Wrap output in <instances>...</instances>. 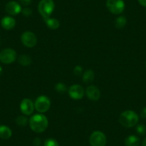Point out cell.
Returning <instances> with one entry per match:
<instances>
[{
    "instance_id": "5",
    "label": "cell",
    "mask_w": 146,
    "mask_h": 146,
    "mask_svg": "<svg viewBox=\"0 0 146 146\" xmlns=\"http://www.w3.org/2000/svg\"><path fill=\"white\" fill-rule=\"evenodd\" d=\"M106 143V136L100 131L93 132L90 137V143L91 146H105Z\"/></svg>"
},
{
    "instance_id": "4",
    "label": "cell",
    "mask_w": 146,
    "mask_h": 146,
    "mask_svg": "<svg viewBox=\"0 0 146 146\" xmlns=\"http://www.w3.org/2000/svg\"><path fill=\"white\" fill-rule=\"evenodd\" d=\"M106 7L111 13L119 15L124 10L125 2L123 0H107Z\"/></svg>"
},
{
    "instance_id": "12",
    "label": "cell",
    "mask_w": 146,
    "mask_h": 146,
    "mask_svg": "<svg viewBox=\"0 0 146 146\" xmlns=\"http://www.w3.org/2000/svg\"><path fill=\"white\" fill-rule=\"evenodd\" d=\"M86 95L90 100L97 101L100 98V92L95 86H89L86 89Z\"/></svg>"
},
{
    "instance_id": "20",
    "label": "cell",
    "mask_w": 146,
    "mask_h": 146,
    "mask_svg": "<svg viewBox=\"0 0 146 146\" xmlns=\"http://www.w3.org/2000/svg\"><path fill=\"white\" fill-rule=\"evenodd\" d=\"M16 123L19 126H25L27 123V118L24 116H18L15 120Z\"/></svg>"
},
{
    "instance_id": "29",
    "label": "cell",
    "mask_w": 146,
    "mask_h": 146,
    "mask_svg": "<svg viewBox=\"0 0 146 146\" xmlns=\"http://www.w3.org/2000/svg\"><path fill=\"white\" fill-rule=\"evenodd\" d=\"M34 143H35V145H38L40 144V140L39 138H36L35 140V142H34Z\"/></svg>"
},
{
    "instance_id": "14",
    "label": "cell",
    "mask_w": 146,
    "mask_h": 146,
    "mask_svg": "<svg viewBox=\"0 0 146 146\" xmlns=\"http://www.w3.org/2000/svg\"><path fill=\"white\" fill-rule=\"evenodd\" d=\"M12 130L9 127L5 125H0V137L5 140L10 138L12 136Z\"/></svg>"
},
{
    "instance_id": "7",
    "label": "cell",
    "mask_w": 146,
    "mask_h": 146,
    "mask_svg": "<svg viewBox=\"0 0 146 146\" xmlns=\"http://www.w3.org/2000/svg\"><path fill=\"white\" fill-rule=\"evenodd\" d=\"M17 53L13 49L7 48L0 52V61L4 64H11L16 60Z\"/></svg>"
},
{
    "instance_id": "27",
    "label": "cell",
    "mask_w": 146,
    "mask_h": 146,
    "mask_svg": "<svg viewBox=\"0 0 146 146\" xmlns=\"http://www.w3.org/2000/svg\"><path fill=\"white\" fill-rule=\"evenodd\" d=\"M140 115H141V117H143V118H146V107L142 110L141 114Z\"/></svg>"
},
{
    "instance_id": "17",
    "label": "cell",
    "mask_w": 146,
    "mask_h": 146,
    "mask_svg": "<svg viewBox=\"0 0 146 146\" xmlns=\"http://www.w3.org/2000/svg\"><path fill=\"white\" fill-rule=\"evenodd\" d=\"M94 78H95V75H94L93 71L90 70H88L87 71H85V73L83 74L82 80L85 83H90V82L93 81Z\"/></svg>"
},
{
    "instance_id": "25",
    "label": "cell",
    "mask_w": 146,
    "mask_h": 146,
    "mask_svg": "<svg viewBox=\"0 0 146 146\" xmlns=\"http://www.w3.org/2000/svg\"><path fill=\"white\" fill-rule=\"evenodd\" d=\"M82 72V69L80 66H77V67H75V69H74V72H75V74L76 75H81Z\"/></svg>"
},
{
    "instance_id": "8",
    "label": "cell",
    "mask_w": 146,
    "mask_h": 146,
    "mask_svg": "<svg viewBox=\"0 0 146 146\" xmlns=\"http://www.w3.org/2000/svg\"><path fill=\"white\" fill-rule=\"evenodd\" d=\"M21 40L24 45L27 47H35L37 42L35 34L29 31H27L22 34V36H21Z\"/></svg>"
},
{
    "instance_id": "10",
    "label": "cell",
    "mask_w": 146,
    "mask_h": 146,
    "mask_svg": "<svg viewBox=\"0 0 146 146\" xmlns=\"http://www.w3.org/2000/svg\"><path fill=\"white\" fill-rule=\"evenodd\" d=\"M34 105L33 102L29 99H24L20 104V110L22 113L26 115H29L32 114L34 111Z\"/></svg>"
},
{
    "instance_id": "2",
    "label": "cell",
    "mask_w": 146,
    "mask_h": 146,
    "mask_svg": "<svg viewBox=\"0 0 146 146\" xmlns=\"http://www.w3.org/2000/svg\"><path fill=\"white\" fill-rule=\"evenodd\" d=\"M139 117L134 111L127 110L121 113L119 122L123 126L126 127H132L138 123Z\"/></svg>"
},
{
    "instance_id": "26",
    "label": "cell",
    "mask_w": 146,
    "mask_h": 146,
    "mask_svg": "<svg viewBox=\"0 0 146 146\" xmlns=\"http://www.w3.org/2000/svg\"><path fill=\"white\" fill-rule=\"evenodd\" d=\"M32 0H19V2L23 6H27V5H30Z\"/></svg>"
},
{
    "instance_id": "19",
    "label": "cell",
    "mask_w": 146,
    "mask_h": 146,
    "mask_svg": "<svg viewBox=\"0 0 146 146\" xmlns=\"http://www.w3.org/2000/svg\"><path fill=\"white\" fill-rule=\"evenodd\" d=\"M19 62L22 65L27 66L31 64V62H32V59H31V57L29 56L26 55V54H23V55H21L19 57Z\"/></svg>"
},
{
    "instance_id": "3",
    "label": "cell",
    "mask_w": 146,
    "mask_h": 146,
    "mask_svg": "<svg viewBox=\"0 0 146 146\" xmlns=\"http://www.w3.org/2000/svg\"><path fill=\"white\" fill-rule=\"evenodd\" d=\"M54 9L53 0H41L38 5V10L44 19L50 17Z\"/></svg>"
},
{
    "instance_id": "16",
    "label": "cell",
    "mask_w": 146,
    "mask_h": 146,
    "mask_svg": "<svg viewBox=\"0 0 146 146\" xmlns=\"http://www.w3.org/2000/svg\"><path fill=\"white\" fill-rule=\"evenodd\" d=\"M46 22V25L49 28L52 29H57L60 27V22L57 19H54V18H46L44 19Z\"/></svg>"
},
{
    "instance_id": "6",
    "label": "cell",
    "mask_w": 146,
    "mask_h": 146,
    "mask_svg": "<svg viewBox=\"0 0 146 146\" xmlns=\"http://www.w3.org/2000/svg\"><path fill=\"white\" fill-rule=\"evenodd\" d=\"M51 102L47 97L42 95L36 100L35 103V109L40 113H45L50 109Z\"/></svg>"
},
{
    "instance_id": "18",
    "label": "cell",
    "mask_w": 146,
    "mask_h": 146,
    "mask_svg": "<svg viewBox=\"0 0 146 146\" xmlns=\"http://www.w3.org/2000/svg\"><path fill=\"white\" fill-rule=\"evenodd\" d=\"M126 22H127V20H126V18L125 17H119L116 19L115 22V26L117 29H122L125 26Z\"/></svg>"
},
{
    "instance_id": "30",
    "label": "cell",
    "mask_w": 146,
    "mask_h": 146,
    "mask_svg": "<svg viewBox=\"0 0 146 146\" xmlns=\"http://www.w3.org/2000/svg\"><path fill=\"white\" fill-rule=\"evenodd\" d=\"M142 146H146V138L143 140V144H142Z\"/></svg>"
},
{
    "instance_id": "28",
    "label": "cell",
    "mask_w": 146,
    "mask_h": 146,
    "mask_svg": "<svg viewBox=\"0 0 146 146\" xmlns=\"http://www.w3.org/2000/svg\"><path fill=\"white\" fill-rule=\"evenodd\" d=\"M138 2L140 5L146 7V0H138Z\"/></svg>"
},
{
    "instance_id": "13",
    "label": "cell",
    "mask_w": 146,
    "mask_h": 146,
    "mask_svg": "<svg viewBox=\"0 0 146 146\" xmlns=\"http://www.w3.org/2000/svg\"><path fill=\"white\" fill-rule=\"evenodd\" d=\"M1 25L4 29L9 30L15 27L16 22H15V19L11 17H5L1 21Z\"/></svg>"
},
{
    "instance_id": "24",
    "label": "cell",
    "mask_w": 146,
    "mask_h": 146,
    "mask_svg": "<svg viewBox=\"0 0 146 146\" xmlns=\"http://www.w3.org/2000/svg\"><path fill=\"white\" fill-rule=\"evenodd\" d=\"M22 12L25 17H29L32 14V9H29V8H25L24 9H22Z\"/></svg>"
},
{
    "instance_id": "21",
    "label": "cell",
    "mask_w": 146,
    "mask_h": 146,
    "mask_svg": "<svg viewBox=\"0 0 146 146\" xmlns=\"http://www.w3.org/2000/svg\"><path fill=\"white\" fill-rule=\"evenodd\" d=\"M136 130H137V133H138L139 135H143L145 134L146 133V127L144 125H138L136 127Z\"/></svg>"
},
{
    "instance_id": "23",
    "label": "cell",
    "mask_w": 146,
    "mask_h": 146,
    "mask_svg": "<svg viewBox=\"0 0 146 146\" xmlns=\"http://www.w3.org/2000/svg\"><path fill=\"white\" fill-rule=\"evenodd\" d=\"M55 89L59 92H64L66 90V86L63 83H58L56 85Z\"/></svg>"
},
{
    "instance_id": "22",
    "label": "cell",
    "mask_w": 146,
    "mask_h": 146,
    "mask_svg": "<svg viewBox=\"0 0 146 146\" xmlns=\"http://www.w3.org/2000/svg\"><path fill=\"white\" fill-rule=\"evenodd\" d=\"M44 146H59V144L54 139H47L44 143Z\"/></svg>"
},
{
    "instance_id": "9",
    "label": "cell",
    "mask_w": 146,
    "mask_h": 146,
    "mask_svg": "<svg viewBox=\"0 0 146 146\" xmlns=\"http://www.w3.org/2000/svg\"><path fill=\"white\" fill-rule=\"evenodd\" d=\"M68 92L71 98L74 100H80L84 96L85 90L80 85H74L69 88Z\"/></svg>"
},
{
    "instance_id": "15",
    "label": "cell",
    "mask_w": 146,
    "mask_h": 146,
    "mask_svg": "<svg viewBox=\"0 0 146 146\" xmlns=\"http://www.w3.org/2000/svg\"><path fill=\"white\" fill-rule=\"evenodd\" d=\"M126 146H138L140 143V139L135 135H130L125 140Z\"/></svg>"
},
{
    "instance_id": "1",
    "label": "cell",
    "mask_w": 146,
    "mask_h": 146,
    "mask_svg": "<svg viewBox=\"0 0 146 146\" xmlns=\"http://www.w3.org/2000/svg\"><path fill=\"white\" fill-rule=\"evenodd\" d=\"M29 125L34 132L42 133L48 126V120L44 115H35L31 117L29 120Z\"/></svg>"
},
{
    "instance_id": "11",
    "label": "cell",
    "mask_w": 146,
    "mask_h": 146,
    "mask_svg": "<svg viewBox=\"0 0 146 146\" xmlns=\"http://www.w3.org/2000/svg\"><path fill=\"white\" fill-rule=\"evenodd\" d=\"M6 11L9 15H17L20 13L22 11L21 5L15 1H12L7 4Z\"/></svg>"
}]
</instances>
